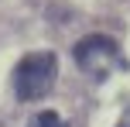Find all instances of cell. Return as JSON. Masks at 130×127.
Returning <instances> with one entry per match:
<instances>
[{"label":"cell","mask_w":130,"mask_h":127,"mask_svg":"<svg viewBox=\"0 0 130 127\" xmlns=\"http://www.w3.org/2000/svg\"><path fill=\"white\" fill-rule=\"evenodd\" d=\"M58 79V55L55 52H31L14 69V93L17 100H41Z\"/></svg>","instance_id":"cell-1"},{"label":"cell","mask_w":130,"mask_h":127,"mask_svg":"<svg viewBox=\"0 0 130 127\" xmlns=\"http://www.w3.org/2000/svg\"><path fill=\"white\" fill-rule=\"evenodd\" d=\"M75 62H79L82 72L96 76V79H103L110 69H127V59H123V52H120V45L113 38H106V34L82 38L75 45Z\"/></svg>","instance_id":"cell-2"},{"label":"cell","mask_w":130,"mask_h":127,"mask_svg":"<svg viewBox=\"0 0 130 127\" xmlns=\"http://www.w3.org/2000/svg\"><path fill=\"white\" fill-rule=\"evenodd\" d=\"M27 127H69L62 120L58 114H55V110H45V114H38V117H31V124Z\"/></svg>","instance_id":"cell-3"},{"label":"cell","mask_w":130,"mask_h":127,"mask_svg":"<svg viewBox=\"0 0 130 127\" xmlns=\"http://www.w3.org/2000/svg\"><path fill=\"white\" fill-rule=\"evenodd\" d=\"M117 127H130V110H123V117H120V124Z\"/></svg>","instance_id":"cell-4"}]
</instances>
